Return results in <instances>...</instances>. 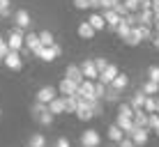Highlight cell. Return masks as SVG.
<instances>
[{"label": "cell", "mask_w": 159, "mask_h": 147, "mask_svg": "<svg viewBox=\"0 0 159 147\" xmlns=\"http://www.w3.org/2000/svg\"><path fill=\"white\" fill-rule=\"evenodd\" d=\"M152 37V28H145V25H134V28L129 30V35L125 37V44L127 46H139L143 39H150Z\"/></svg>", "instance_id": "1"}, {"label": "cell", "mask_w": 159, "mask_h": 147, "mask_svg": "<svg viewBox=\"0 0 159 147\" xmlns=\"http://www.w3.org/2000/svg\"><path fill=\"white\" fill-rule=\"evenodd\" d=\"M76 117H79L81 122H90V119L95 117V113H92V108H90V101H88V99H83V97L79 99V108H76Z\"/></svg>", "instance_id": "2"}, {"label": "cell", "mask_w": 159, "mask_h": 147, "mask_svg": "<svg viewBox=\"0 0 159 147\" xmlns=\"http://www.w3.org/2000/svg\"><path fill=\"white\" fill-rule=\"evenodd\" d=\"M23 30L21 28H14L12 32H9V37H7V46L12 48V51H23Z\"/></svg>", "instance_id": "3"}, {"label": "cell", "mask_w": 159, "mask_h": 147, "mask_svg": "<svg viewBox=\"0 0 159 147\" xmlns=\"http://www.w3.org/2000/svg\"><path fill=\"white\" fill-rule=\"evenodd\" d=\"M60 53H62V48H60V46L56 44V41H53L51 46H44L42 51L37 53V58H39V60H44V62H53V60H56V58L60 55Z\"/></svg>", "instance_id": "4"}, {"label": "cell", "mask_w": 159, "mask_h": 147, "mask_svg": "<svg viewBox=\"0 0 159 147\" xmlns=\"http://www.w3.org/2000/svg\"><path fill=\"white\" fill-rule=\"evenodd\" d=\"M148 131H150V129H143V127H134L131 131H127L125 136H129V138L134 140V145H136V147H143V145L148 143Z\"/></svg>", "instance_id": "5"}, {"label": "cell", "mask_w": 159, "mask_h": 147, "mask_svg": "<svg viewBox=\"0 0 159 147\" xmlns=\"http://www.w3.org/2000/svg\"><path fill=\"white\" fill-rule=\"evenodd\" d=\"M102 143V136L99 131H95V129H88V131H83V136H81V145L83 147H99Z\"/></svg>", "instance_id": "6"}, {"label": "cell", "mask_w": 159, "mask_h": 147, "mask_svg": "<svg viewBox=\"0 0 159 147\" xmlns=\"http://www.w3.org/2000/svg\"><path fill=\"white\" fill-rule=\"evenodd\" d=\"M2 62L7 64V67L12 69V71H19V69L23 67V58H21V53H19V51H12V48H9V53L5 55Z\"/></svg>", "instance_id": "7"}, {"label": "cell", "mask_w": 159, "mask_h": 147, "mask_svg": "<svg viewBox=\"0 0 159 147\" xmlns=\"http://www.w3.org/2000/svg\"><path fill=\"white\" fill-rule=\"evenodd\" d=\"M23 44L28 46V51H32L35 55H37V53H39L42 48H44V44L39 41V35H35V32H28V35L23 37Z\"/></svg>", "instance_id": "8"}, {"label": "cell", "mask_w": 159, "mask_h": 147, "mask_svg": "<svg viewBox=\"0 0 159 147\" xmlns=\"http://www.w3.org/2000/svg\"><path fill=\"white\" fill-rule=\"evenodd\" d=\"M65 78H69V80H74L76 85H81L85 80V76L83 71H81V67H76V64H69L67 69H65Z\"/></svg>", "instance_id": "9"}, {"label": "cell", "mask_w": 159, "mask_h": 147, "mask_svg": "<svg viewBox=\"0 0 159 147\" xmlns=\"http://www.w3.org/2000/svg\"><path fill=\"white\" fill-rule=\"evenodd\" d=\"M76 92H79V97H83V99H97V97H95V83H92L90 78H85L83 83L79 85Z\"/></svg>", "instance_id": "10"}, {"label": "cell", "mask_w": 159, "mask_h": 147, "mask_svg": "<svg viewBox=\"0 0 159 147\" xmlns=\"http://www.w3.org/2000/svg\"><path fill=\"white\" fill-rule=\"evenodd\" d=\"M76 90H79V85H76L74 80H69V78H62V80H60V85H58V92H60L62 97L76 94Z\"/></svg>", "instance_id": "11"}, {"label": "cell", "mask_w": 159, "mask_h": 147, "mask_svg": "<svg viewBox=\"0 0 159 147\" xmlns=\"http://www.w3.org/2000/svg\"><path fill=\"white\" fill-rule=\"evenodd\" d=\"M46 106H48V110H51L53 115H60V113H65V97L62 94H60V97L56 94L51 101L46 103Z\"/></svg>", "instance_id": "12"}, {"label": "cell", "mask_w": 159, "mask_h": 147, "mask_svg": "<svg viewBox=\"0 0 159 147\" xmlns=\"http://www.w3.org/2000/svg\"><path fill=\"white\" fill-rule=\"evenodd\" d=\"M14 23H16V28H21V30L30 28V14L25 12V9H19V12L14 14Z\"/></svg>", "instance_id": "13"}, {"label": "cell", "mask_w": 159, "mask_h": 147, "mask_svg": "<svg viewBox=\"0 0 159 147\" xmlns=\"http://www.w3.org/2000/svg\"><path fill=\"white\" fill-rule=\"evenodd\" d=\"M102 16H104V21H106V25H108L111 30H116L118 23H120V19H122V16H120L118 12H113V9H104Z\"/></svg>", "instance_id": "14"}, {"label": "cell", "mask_w": 159, "mask_h": 147, "mask_svg": "<svg viewBox=\"0 0 159 147\" xmlns=\"http://www.w3.org/2000/svg\"><path fill=\"white\" fill-rule=\"evenodd\" d=\"M139 25H145V28H152V23H155V14H152V9H139Z\"/></svg>", "instance_id": "15"}, {"label": "cell", "mask_w": 159, "mask_h": 147, "mask_svg": "<svg viewBox=\"0 0 159 147\" xmlns=\"http://www.w3.org/2000/svg\"><path fill=\"white\" fill-rule=\"evenodd\" d=\"M58 94V90L56 88H51V85H44V88L37 92V101H42V103H48L53 99V97Z\"/></svg>", "instance_id": "16"}, {"label": "cell", "mask_w": 159, "mask_h": 147, "mask_svg": "<svg viewBox=\"0 0 159 147\" xmlns=\"http://www.w3.org/2000/svg\"><path fill=\"white\" fill-rule=\"evenodd\" d=\"M81 71H83L85 78H99V71H97V67H95V60H85V62L81 64Z\"/></svg>", "instance_id": "17"}, {"label": "cell", "mask_w": 159, "mask_h": 147, "mask_svg": "<svg viewBox=\"0 0 159 147\" xmlns=\"http://www.w3.org/2000/svg\"><path fill=\"white\" fill-rule=\"evenodd\" d=\"M118 71H120V69L116 67V64H108V67H106V69H104V71L99 74V80H102L104 85H108V83H111V80L118 76Z\"/></svg>", "instance_id": "18"}, {"label": "cell", "mask_w": 159, "mask_h": 147, "mask_svg": "<svg viewBox=\"0 0 159 147\" xmlns=\"http://www.w3.org/2000/svg\"><path fill=\"white\" fill-rule=\"evenodd\" d=\"M134 127L148 129V110L145 108H134Z\"/></svg>", "instance_id": "19"}, {"label": "cell", "mask_w": 159, "mask_h": 147, "mask_svg": "<svg viewBox=\"0 0 159 147\" xmlns=\"http://www.w3.org/2000/svg\"><path fill=\"white\" fill-rule=\"evenodd\" d=\"M79 92H76V94H67L65 97V110L67 113H76V108H79Z\"/></svg>", "instance_id": "20"}, {"label": "cell", "mask_w": 159, "mask_h": 147, "mask_svg": "<svg viewBox=\"0 0 159 147\" xmlns=\"http://www.w3.org/2000/svg\"><path fill=\"white\" fill-rule=\"evenodd\" d=\"M95 28H92L88 21H83V23H79V37H83V39H92L95 37Z\"/></svg>", "instance_id": "21"}, {"label": "cell", "mask_w": 159, "mask_h": 147, "mask_svg": "<svg viewBox=\"0 0 159 147\" xmlns=\"http://www.w3.org/2000/svg\"><path fill=\"white\" fill-rule=\"evenodd\" d=\"M108 85H113L116 90H125V88L129 85V76H127V74H120V71H118V76H116V78H113Z\"/></svg>", "instance_id": "22"}, {"label": "cell", "mask_w": 159, "mask_h": 147, "mask_svg": "<svg viewBox=\"0 0 159 147\" xmlns=\"http://www.w3.org/2000/svg\"><path fill=\"white\" fill-rule=\"evenodd\" d=\"M145 92L143 90H139V92H134V97H131V101H129V106L131 108H143V103H145Z\"/></svg>", "instance_id": "23"}, {"label": "cell", "mask_w": 159, "mask_h": 147, "mask_svg": "<svg viewBox=\"0 0 159 147\" xmlns=\"http://www.w3.org/2000/svg\"><path fill=\"white\" fill-rule=\"evenodd\" d=\"M108 138H111L113 143H120V140L125 138V131L118 127V124H111V127H108Z\"/></svg>", "instance_id": "24"}, {"label": "cell", "mask_w": 159, "mask_h": 147, "mask_svg": "<svg viewBox=\"0 0 159 147\" xmlns=\"http://www.w3.org/2000/svg\"><path fill=\"white\" fill-rule=\"evenodd\" d=\"M116 124H118L120 129H122L125 133L134 129V119H131V117H122V115H118V117H116Z\"/></svg>", "instance_id": "25"}, {"label": "cell", "mask_w": 159, "mask_h": 147, "mask_svg": "<svg viewBox=\"0 0 159 147\" xmlns=\"http://www.w3.org/2000/svg\"><path fill=\"white\" fill-rule=\"evenodd\" d=\"M88 23H90L95 30H104V28H106V21H104L102 14H92L90 19H88Z\"/></svg>", "instance_id": "26"}, {"label": "cell", "mask_w": 159, "mask_h": 147, "mask_svg": "<svg viewBox=\"0 0 159 147\" xmlns=\"http://www.w3.org/2000/svg\"><path fill=\"white\" fill-rule=\"evenodd\" d=\"M120 92H122V90H116L113 85H106V90H104V99H106V101H118Z\"/></svg>", "instance_id": "27"}, {"label": "cell", "mask_w": 159, "mask_h": 147, "mask_svg": "<svg viewBox=\"0 0 159 147\" xmlns=\"http://www.w3.org/2000/svg\"><path fill=\"white\" fill-rule=\"evenodd\" d=\"M143 108H145L148 113H157V94H148V97H145Z\"/></svg>", "instance_id": "28"}, {"label": "cell", "mask_w": 159, "mask_h": 147, "mask_svg": "<svg viewBox=\"0 0 159 147\" xmlns=\"http://www.w3.org/2000/svg\"><path fill=\"white\" fill-rule=\"evenodd\" d=\"M145 92V94H159V83H155V80H150L148 78L145 83H143V88H141Z\"/></svg>", "instance_id": "29"}, {"label": "cell", "mask_w": 159, "mask_h": 147, "mask_svg": "<svg viewBox=\"0 0 159 147\" xmlns=\"http://www.w3.org/2000/svg\"><path fill=\"white\" fill-rule=\"evenodd\" d=\"M28 145L30 147H46V138H44V133H32Z\"/></svg>", "instance_id": "30"}, {"label": "cell", "mask_w": 159, "mask_h": 147, "mask_svg": "<svg viewBox=\"0 0 159 147\" xmlns=\"http://www.w3.org/2000/svg\"><path fill=\"white\" fill-rule=\"evenodd\" d=\"M148 129L159 133V113H148Z\"/></svg>", "instance_id": "31"}, {"label": "cell", "mask_w": 159, "mask_h": 147, "mask_svg": "<svg viewBox=\"0 0 159 147\" xmlns=\"http://www.w3.org/2000/svg\"><path fill=\"white\" fill-rule=\"evenodd\" d=\"M129 30H131V25H129V23H127V21H125V19H120V23H118L116 32H118V35H120V37H122V39H125V37L129 35Z\"/></svg>", "instance_id": "32"}, {"label": "cell", "mask_w": 159, "mask_h": 147, "mask_svg": "<svg viewBox=\"0 0 159 147\" xmlns=\"http://www.w3.org/2000/svg\"><path fill=\"white\" fill-rule=\"evenodd\" d=\"M108 9L118 12L120 16H127V14H129V9H127V5H125V0H118V2H113V7H108Z\"/></svg>", "instance_id": "33"}, {"label": "cell", "mask_w": 159, "mask_h": 147, "mask_svg": "<svg viewBox=\"0 0 159 147\" xmlns=\"http://www.w3.org/2000/svg\"><path fill=\"white\" fill-rule=\"evenodd\" d=\"M39 41H42L44 46H51L53 41H56V39H53V32H48V30H42V32H39Z\"/></svg>", "instance_id": "34"}, {"label": "cell", "mask_w": 159, "mask_h": 147, "mask_svg": "<svg viewBox=\"0 0 159 147\" xmlns=\"http://www.w3.org/2000/svg\"><path fill=\"white\" fill-rule=\"evenodd\" d=\"M118 115H122V117H131V119H134V108H131L129 103H122V106H120V110H118Z\"/></svg>", "instance_id": "35"}, {"label": "cell", "mask_w": 159, "mask_h": 147, "mask_svg": "<svg viewBox=\"0 0 159 147\" xmlns=\"http://www.w3.org/2000/svg\"><path fill=\"white\" fill-rule=\"evenodd\" d=\"M37 122H42V124H53V113H51V110L46 108V110H44L42 115L37 117Z\"/></svg>", "instance_id": "36"}, {"label": "cell", "mask_w": 159, "mask_h": 147, "mask_svg": "<svg viewBox=\"0 0 159 147\" xmlns=\"http://www.w3.org/2000/svg\"><path fill=\"white\" fill-rule=\"evenodd\" d=\"M9 7H12L9 0H0V16H2V19H7V16H9Z\"/></svg>", "instance_id": "37"}, {"label": "cell", "mask_w": 159, "mask_h": 147, "mask_svg": "<svg viewBox=\"0 0 159 147\" xmlns=\"http://www.w3.org/2000/svg\"><path fill=\"white\" fill-rule=\"evenodd\" d=\"M141 2H143V0H125V5H127L129 12H139V9H141Z\"/></svg>", "instance_id": "38"}, {"label": "cell", "mask_w": 159, "mask_h": 147, "mask_svg": "<svg viewBox=\"0 0 159 147\" xmlns=\"http://www.w3.org/2000/svg\"><path fill=\"white\" fill-rule=\"evenodd\" d=\"M104 90H106V85H104L102 80L95 83V97H97V99H104Z\"/></svg>", "instance_id": "39"}, {"label": "cell", "mask_w": 159, "mask_h": 147, "mask_svg": "<svg viewBox=\"0 0 159 147\" xmlns=\"http://www.w3.org/2000/svg\"><path fill=\"white\" fill-rule=\"evenodd\" d=\"M148 78L155 80V83H159V67H150V69H148Z\"/></svg>", "instance_id": "40"}, {"label": "cell", "mask_w": 159, "mask_h": 147, "mask_svg": "<svg viewBox=\"0 0 159 147\" xmlns=\"http://www.w3.org/2000/svg\"><path fill=\"white\" fill-rule=\"evenodd\" d=\"M95 67H97V71H104V69H106L108 67V62H106V60H104V58H95Z\"/></svg>", "instance_id": "41"}, {"label": "cell", "mask_w": 159, "mask_h": 147, "mask_svg": "<svg viewBox=\"0 0 159 147\" xmlns=\"http://www.w3.org/2000/svg\"><path fill=\"white\" fill-rule=\"evenodd\" d=\"M76 9H90V0H74Z\"/></svg>", "instance_id": "42"}, {"label": "cell", "mask_w": 159, "mask_h": 147, "mask_svg": "<svg viewBox=\"0 0 159 147\" xmlns=\"http://www.w3.org/2000/svg\"><path fill=\"white\" fill-rule=\"evenodd\" d=\"M9 53V46H7V41H0V62L5 60V55Z\"/></svg>", "instance_id": "43"}, {"label": "cell", "mask_w": 159, "mask_h": 147, "mask_svg": "<svg viewBox=\"0 0 159 147\" xmlns=\"http://www.w3.org/2000/svg\"><path fill=\"white\" fill-rule=\"evenodd\" d=\"M118 147H136V145H134V140H131L129 136H125V138L118 143Z\"/></svg>", "instance_id": "44"}, {"label": "cell", "mask_w": 159, "mask_h": 147, "mask_svg": "<svg viewBox=\"0 0 159 147\" xmlns=\"http://www.w3.org/2000/svg\"><path fill=\"white\" fill-rule=\"evenodd\" d=\"M152 14H155V19H159V0H152Z\"/></svg>", "instance_id": "45"}, {"label": "cell", "mask_w": 159, "mask_h": 147, "mask_svg": "<svg viewBox=\"0 0 159 147\" xmlns=\"http://www.w3.org/2000/svg\"><path fill=\"white\" fill-rule=\"evenodd\" d=\"M102 2L104 0H90V9H102Z\"/></svg>", "instance_id": "46"}, {"label": "cell", "mask_w": 159, "mask_h": 147, "mask_svg": "<svg viewBox=\"0 0 159 147\" xmlns=\"http://www.w3.org/2000/svg\"><path fill=\"white\" fill-rule=\"evenodd\" d=\"M56 147H69V140H67V138H58Z\"/></svg>", "instance_id": "47"}, {"label": "cell", "mask_w": 159, "mask_h": 147, "mask_svg": "<svg viewBox=\"0 0 159 147\" xmlns=\"http://www.w3.org/2000/svg\"><path fill=\"white\" fill-rule=\"evenodd\" d=\"M152 44H155V48H157V51H159V32H157V35H155V37H152Z\"/></svg>", "instance_id": "48"}, {"label": "cell", "mask_w": 159, "mask_h": 147, "mask_svg": "<svg viewBox=\"0 0 159 147\" xmlns=\"http://www.w3.org/2000/svg\"><path fill=\"white\" fill-rule=\"evenodd\" d=\"M152 28H155V32H159V19H155V23H152Z\"/></svg>", "instance_id": "49"}, {"label": "cell", "mask_w": 159, "mask_h": 147, "mask_svg": "<svg viewBox=\"0 0 159 147\" xmlns=\"http://www.w3.org/2000/svg\"><path fill=\"white\" fill-rule=\"evenodd\" d=\"M157 113H159V94H157Z\"/></svg>", "instance_id": "50"}, {"label": "cell", "mask_w": 159, "mask_h": 147, "mask_svg": "<svg viewBox=\"0 0 159 147\" xmlns=\"http://www.w3.org/2000/svg\"><path fill=\"white\" fill-rule=\"evenodd\" d=\"M0 41H2V37H0Z\"/></svg>", "instance_id": "51"}, {"label": "cell", "mask_w": 159, "mask_h": 147, "mask_svg": "<svg viewBox=\"0 0 159 147\" xmlns=\"http://www.w3.org/2000/svg\"><path fill=\"white\" fill-rule=\"evenodd\" d=\"M28 147H30V145H28Z\"/></svg>", "instance_id": "52"}]
</instances>
